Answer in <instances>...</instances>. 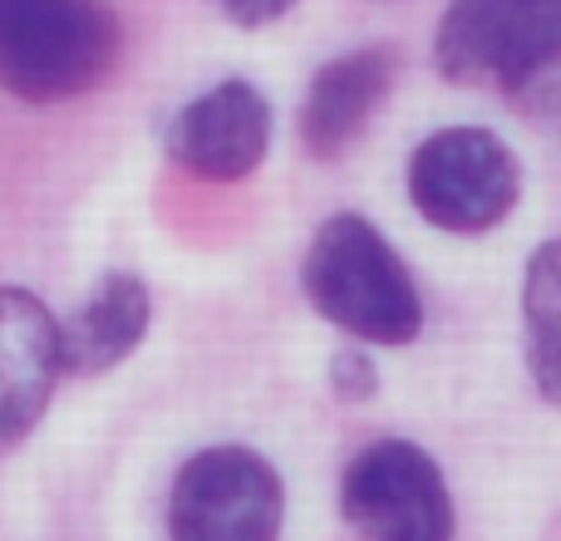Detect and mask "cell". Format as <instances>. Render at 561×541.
Instances as JSON below:
<instances>
[{
    "label": "cell",
    "instance_id": "obj_1",
    "mask_svg": "<svg viewBox=\"0 0 561 541\" xmlns=\"http://www.w3.org/2000/svg\"><path fill=\"white\" fill-rule=\"evenodd\" d=\"M561 0H448L434 65L454 84H493L517 108L557 104Z\"/></svg>",
    "mask_w": 561,
    "mask_h": 541
},
{
    "label": "cell",
    "instance_id": "obj_5",
    "mask_svg": "<svg viewBox=\"0 0 561 541\" xmlns=\"http://www.w3.org/2000/svg\"><path fill=\"white\" fill-rule=\"evenodd\" d=\"M286 487L256 448L217 444L193 453L168 493L173 541H280Z\"/></svg>",
    "mask_w": 561,
    "mask_h": 541
},
{
    "label": "cell",
    "instance_id": "obj_3",
    "mask_svg": "<svg viewBox=\"0 0 561 541\" xmlns=\"http://www.w3.org/2000/svg\"><path fill=\"white\" fill-rule=\"evenodd\" d=\"M124 49L108 0H0V89L20 104H69L108 79Z\"/></svg>",
    "mask_w": 561,
    "mask_h": 541
},
{
    "label": "cell",
    "instance_id": "obj_2",
    "mask_svg": "<svg viewBox=\"0 0 561 541\" xmlns=\"http://www.w3.org/2000/svg\"><path fill=\"white\" fill-rule=\"evenodd\" d=\"M306 296L335 330L365 345H414L424 330V300L375 222L340 212L316 227L306 252Z\"/></svg>",
    "mask_w": 561,
    "mask_h": 541
},
{
    "label": "cell",
    "instance_id": "obj_9",
    "mask_svg": "<svg viewBox=\"0 0 561 541\" xmlns=\"http://www.w3.org/2000/svg\"><path fill=\"white\" fill-rule=\"evenodd\" d=\"M59 375V320L39 296L0 286V453L39 424Z\"/></svg>",
    "mask_w": 561,
    "mask_h": 541
},
{
    "label": "cell",
    "instance_id": "obj_8",
    "mask_svg": "<svg viewBox=\"0 0 561 541\" xmlns=\"http://www.w3.org/2000/svg\"><path fill=\"white\" fill-rule=\"evenodd\" d=\"M399 79L394 45H365L316 69L306 99H300V143L310 158H345L369 134L375 114L389 104Z\"/></svg>",
    "mask_w": 561,
    "mask_h": 541
},
{
    "label": "cell",
    "instance_id": "obj_4",
    "mask_svg": "<svg viewBox=\"0 0 561 541\" xmlns=\"http://www.w3.org/2000/svg\"><path fill=\"white\" fill-rule=\"evenodd\" d=\"M517 197L523 163L493 128H438L409 153V203L438 232L483 237L507 222Z\"/></svg>",
    "mask_w": 561,
    "mask_h": 541
},
{
    "label": "cell",
    "instance_id": "obj_13",
    "mask_svg": "<svg viewBox=\"0 0 561 541\" xmlns=\"http://www.w3.org/2000/svg\"><path fill=\"white\" fill-rule=\"evenodd\" d=\"M217 10H222L232 25H242V30H262V25H272V20L286 15L296 0H213Z\"/></svg>",
    "mask_w": 561,
    "mask_h": 541
},
{
    "label": "cell",
    "instance_id": "obj_10",
    "mask_svg": "<svg viewBox=\"0 0 561 541\" xmlns=\"http://www.w3.org/2000/svg\"><path fill=\"white\" fill-rule=\"evenodd\" d=\"M153 296L134 270H108L89 300L59 325V369L69 375H104L124 365L148 335Z\"/></svg>",
    "mask_w": 561,
    "mask_h": 541
},
{
    "label": "cell",
    "instance_id": "obj_7",
    "mask_svg": "<svg viewBox=\"0 0 561 541\" xmlns=\"http://www.w3.org/2000/svg\"><path fill=\"white\" fill-rule=\"evenodd\" d=\"M272 104L252 79H222L187 99L163 128V148L183 173L203 183H242L272 148Z\"/></svg>",
    "mask_w": 561,
    "mask_h": 541
},
{
    "label": "cell",
    "instance_id": "obj_6",
    "mask_svg": "<svg viewBox=\"0 0 561 541\" xmlns=\"http://www.w3.org/2000/svg\"><path fill=\"white\" fill-rule=\"evenodd\" d=\"M340 513L365 541H454V497L409 438H375L345 463Z\"/></svg>",
    "mask_w": 561,
    "mask_h": 541
},
{
    "label": "cell",
    "instance_id": "obj_12",
    "mask_svg": "<svg viewBox=\"0 0 561 541\" xmlns=\"http://www.w3.org/2000/svg\"><path fill=\"white\" fill-rule=\"evenodd\" d=\"M330 384H335V394L345 399V404H359V399H369L379 389V375H375V365H369V355L340 349L335 365H330Z\"/></svg>",
    "mask_w": 561,
    "mask_h": 541
},
{
    "label": "cell",
    "instance_id": "obj_11",
    "mask_svg": "<svg viewBox=\"0 0 561 541\" xmlns=\"http://www.w3.org/2000/svg\"><path fill=\"white\" fill-rule=\"evenodd\" d=\"M523 325H527V365L547 404L561 394V246L542 242L523 280Z\"/></svg>",
    "mask_w": 561,
    "mask_h": 541
}]
</instances>
